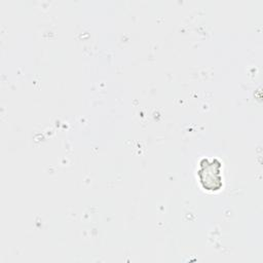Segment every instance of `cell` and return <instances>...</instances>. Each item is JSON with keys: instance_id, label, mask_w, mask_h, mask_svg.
Masks as SVG:
<instances>
[{"instance_id": "obj_1", "label": "cell", "mask_w": 263, "mask_h": 263, "mask_svg": "<svg viewBox=\"0 0 263 263\" xmlns=\"http://www.w3.org/2000/svg\"><path fill=\"white\" fill-rule=\"evenodd\" d=\"M220 173L221 162L218 159H213L210 161L209 159L203 158L199 163L197 175L204 189L216 191L222 186V177Z\"/></svg>"}]
</instances>
